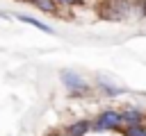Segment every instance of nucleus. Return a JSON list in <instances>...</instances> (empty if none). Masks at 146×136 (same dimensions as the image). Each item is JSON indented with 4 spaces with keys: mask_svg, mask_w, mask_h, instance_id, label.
Returning a JSON list of instances; mask_svg holds the SVG:
<instances>
[{
    "mask_svg": "<svg viewBox=\"0 0 146 136\" xmlns=\"http://www.w3.org/2000/svg\"><path fill=\"white\" fill-rule=\"evenodd\" d=\"M59 77H62L64 86L71 91V95H73V97H82L84 93H89V84H87V82H84L78 73H73V70L64 68V70L59 73Z\"/></svg>",
    "mask_w": 146,
    "mask_h": 136,
    "instance_id": "f03ea898",
    "label": "nucleus"
},
{
    "mask_svg": "<svg viewBox=\"0 0 146 136\" xmlns=\"http://www.w3.org/2000/svg\"><path fill=\"white\" fill-rule=\"evenodd\" d=\"M100 86H103V91H105L107 95H121V93H123V88H116V86H110V84H105V82H100Z\"/></svg>",
    "mask_w": 146,
    "mask_h": 136,
    "instance_id": "6e6552de",
    "label": "nucleus"
},
{
    "mask_svg": "<svg viewBox=\"0 0 146 136\" xmlns=\"http://www.w3.org/2000/svg\"><path fill=\"white\" fill-rule=\"evenodd\" d=\"M91 129V120H75L73 125H68L66 127V136H84L87 131Z\"/></svg>",
    "mask_w": 146,
    "mask_h": 136,
    "instance_id": "39448f33",
    "label": "nucleus"
},
{
    "mask_svg": "<svg viewBox=\"0 0 146 136\" xmlns=\"http://www.w3.org/2000/svg\"><path fill=\"white\" fill-rule=\"evenodd\" d=\"M18 20H21V23H27V25H32V27H36V29H41V32H46V34H55L50 25H46V23H41V20H36V18H32V16H27V14H21V16H18Z\"/></svg>",
    "mask_w": 146,
    "mask_h": 136,
    "instance_id": "423d86ee",
    "label": "nucleus"
},
{
    "mask_svg": "<svg viewBox=\"0 0 146 136\" xmlns=\"http://www.w3.org/2000/svg\"><path fill=\"white\" fill-rule=\"evenodd\" d=\"M0 18H7V14H5V11H0Z\"/></svg>",
    "mask_w": 146,
    "mask_h": 136,
    "instance_id": "9b49d317",
    "label": "nucleus"
},
{
    "mask_svg": "<svg viewBox=\"0 0 146 136\" xmlns=\"http://www.w3.org/2000/svg\"><path fill=\"white\" fill-rule=\"evenodd\" d=\"M144 120H146V116H144Z\"/></svg>",
    "mask_w": 146,
    "mask_h": 136,
    "instance_id": "ddd939ff",
    "label": "nucleus"
},
{
    "mask_svg": "<svg viewBox=\"0 0 146 136\" xmlns=\"http://www.w3.org/2000/svg\"><path fill=\"white\" fill-rule=\"evenodd\" d=\"M84 0H55V5H64V7H75V5H82Z\"/></svg>",
    "mask_w": 146,
    "mask_h": 136,
    "instance_id": "1a4fd4ad",
    "label": "nucleus"
},
{
    "mask_svg": "<svg viewBox=\"0 0 146 136\" xmlns=\"http://www.w3.org/2000/svg\"><path fill=\"white\" fill-rule=\"evenodd\" d=\"M130 11H132L130 0H103L98 5V16L103 20H123L125 16H130Z\"/></svg>",
    "mask_w": 146,
    "mask_h": 136,
    "instance_id": "f257e3e1",
    "label": "nucleus"
},
{
    "mask_svg": "<svg viewBox=\"0 0 146 136\" xmlns=\"http://www.w3.org/2000/svg\"><path fill=\"white\" fill-rule=\"evenodd\" d=\"M52 136H62V134H52Z\"/></svg>",
    "mask_w": 146,
    "mask_h": 136,
    "instance_id": "f8f14e48",
    "label": "nucleus"
},
{
    "mask_svg": "<svg viewBox=\"0 0 146 136\" xmlns=\"http://www.w3.org/2000/svg\"><path fill=\"white\" fill-rule=\"evenodd\" d=\"M123 134L125 136H146V122L135 125V127H123Z\"/></svg>",
    "mask_w": 146,
    "mask_h": 136,
    "instance_id": "0eeeda50",
    "label": "nucleus"
},
{
    "mask_svg": "<svg viewBox=\"0 0 146 136\" xmlns=\"http://www.w3.org/2000/svg\"><path fill=\"white\" fill-rule=\"evenodd\" d=\"M139 7H141V14L146 16V0H141V5H139Z\"/></svg>",
    "mask_w": 146,
    "mask_h": 136,
    "instance_id": "9d476101",
    "label": "nucleus"
},
{
    "mask_svg": "<svg viewBox=\"0 0 146 136\" xmlns=\"http://www.w3.org/2000/svg\"><path fill=\"white\" fill-rule=\"evenodd\" d=\"M121 113V125L123 127H135V125H141L144 122V111L139 109H125V111H119Z\"/></svg>",
    "mask_w": 146,
    "mask_h": 136,
    "instance_id": "20e7f679",
    "label": "nucleus"
},
{
    "mask_svg": "<svg viewBox=\"0 0 146 136\" xmlns=\"http://www.w3.org/2000/svg\"><path fill=\"white\" fill-rule=\"evenodd\" d=\"M119 127H121V113L116 109H105L91 122V129H100V131H105V129H119Z\"/></svg>",
    "mask_w": 146,
    "mask_h": 136,
    "instance_id": "7ed1b4c3",
    "label": "nucleus"
}]
</instances>
